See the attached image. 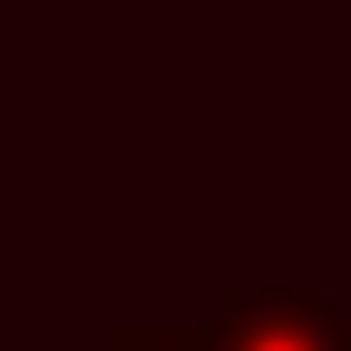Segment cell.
Instances as JSON below:
<instances>
[{"label":"cell","instance_id":"6da1fadb","mask_svg":"<svg viewBox=\"0 0 351 351\" xmlns=\"http://www.w3.org/2000/svg\"><path fill=\"white\" fill-rule=\"evenodd\" d=\"M204 343L213 351H351V319L327 294H254V302H229L221 319H204Z\"/></svg>","mask_w":351,"mask_h":351},{"label":"cell","instance_id":"7a4b0ae2","mask_svg":"<svg viewBox=\"0 0 351 351\" xmlns=\"http://www.w3.org/2000/svg\"><path fill=\"white\" fill-rule=\"evenodd\" d=\"M106 351H213L204 327H180V319H139V327H114Z\"/></svg>","mask_w":351,"mask_h":351}]
</instances>
